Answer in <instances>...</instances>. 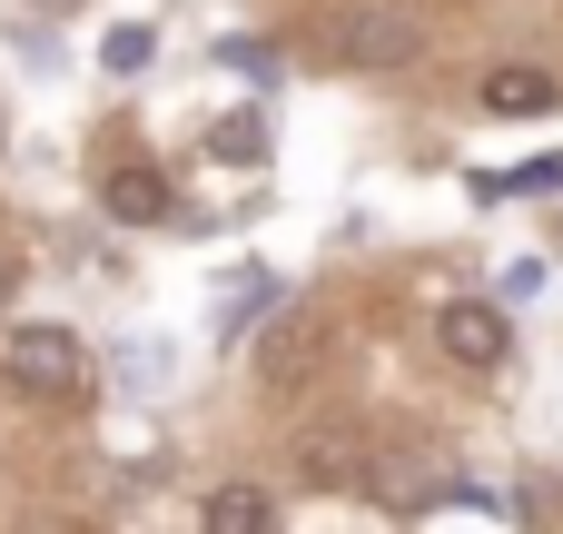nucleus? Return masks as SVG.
Here are the masks:
<instances>
[{
    "label": "nucleus",
    "mask_w": 563,
    "mask_h": 534,
    "mask_svg": "<svg viewBox=\"0 0 563 534\" xmlns=\"http://www.w3.org/2000/svg\"><path fill=\"white\" fill-rule=\"evenodd\" d=\"M0 377H10V396H30V406H79V386H89V347H79L69 327L30 317V327H10Z\"/></svg>",
    "instance_id": "obj_2"
},
{
    "label": "nucleus",
    "mask_w": 563,
    "mask_h": 534,
    "mask_svg": "<svg viewBox=\"0 0 563 534\" xmlns=\"http://www.w3.org/2000/svg\"><path fill=\"white\" fill-rule=\"evenodd\" d=\"M0 307H10V268H0Z\"/></svg>",
    "instance_id": "obj_16"
},
{
    "label": "nucleus",
    "mask_w": 563,
    "mask_h": 534,
    "mask_svg": "<svg viewBox=\"0 0 563 534\" xmlns=\"http://www.w3.org/2000/svg\"><path fill=\"white\" fill-rule=\"evenodd\" d=\"M208 159L257 168V159H267V119H218V129H208Z\"/></svg>",
    "instance_id": "obj_12"
},
{
    "label": "nucleus",
    "mask_w": 563,
    "mask_h": 534,
    "mask_svg": "<svg viewBox=\"0 0 563 534\" xmlns=\"http://www.w3.org/2000/svg\"><path fill=\"white\" fill-rule=\"evenodd\" d=\"M99 59H109V69H148V30H139V20H129V30H109V40H99Z\"/></svg>",
    "instance_id": "obj_13"
},
{
    "label": "nucleus",
    "mask_w": 563,
    "mask_h": 534,
    "mask_svg": "<svg viewBox=\"0 0 563 534\" xmlns=\"http://www.w3.org/2000/svg\"><path fill=\"white\" fill-rule=\"evenodd\" d=\"M554 258H563V238H554Z\"/></svg>",
    "instance_id": "obj_17"
},
{
    "label": "nucleus",
    "mask_w": 563,
    "mask_h": 534,
    "mask_svg": "<svg viewBox=\"0 0 563 534\" xmlns=\"http://www.w3.org/2000/svg\"><path fill=\"white\" fill-rule=\"evenodd\" d=\"M317 40H327V59L356 69V79H386V69H416V59H426V30H416L406 0H356V10H336Z\"/></svg>",
    "instance_id": "obj_1"
},
{
    "label": "nucleus",
    "mask_w": 563,
    "mask_h": 534,
    "mask_svg": "<svg viewBox=\"0 0 563 534\" xmlns=\"http://www.w3.org/2000/svg\"><path fill=\"white\" fill-rule=\"evenodd\" d=\"M366 456H376V446H366L356 426H307V436H297V476H307L317 495H346V486H366Z\"/></svg>",
    "instance_id": "obj_6"
},
{
    "label": "nucleus",
    "mask_w": 563,
    "mask_h": 534,
    "mask_svg": "<svg viewBox=\"0 0 563 534\" xmlns=\"http://www.w3.org/2000/svg\"><path fill=\"white\" fill-rule=\"evenodd\" d=\"M277 525V495L267 486H218L208 495V534H267Z\"/></svg>",
    "instance_id": "obj_9"
},
{
    "label": "nucleus",
    "mask_w": 563,
    "mask_h": 534,
    "mask_svg": "<svg viewBox=\"0 0 563 534\" xmlns=\"http://www.w3.org/2000/svg\"><path fill=\"white\" fill-rule=\"evenodd\" d=\"M435 347H445L465 377H495V367L515 357V317H505V297H455V307L435 317Z\"/></svg>",
    "instance_id": "obj_3"
},
{
    "label": "nucleus",
    "mask_w": 563,
    "mask_h": 534,
    "mask_svg": "<svg viewBox=\"0 0 563 534\" xmlns=\"http://www.w3.org/2000/svg\"><path fill=\"white\" fill-rule=\"evenodd\" d=\"M317 347H327V317H317V307H287V317H267V337H257V377H267L277 396H297L307 367H317Z\"/></svg>",
    "instance_id": "obj_5"
},
{
    "label": "nucleus",
    "mask_w": 563,
    "mask_h": 534,
    "mask_svg": "<svg viewBox=\"0 0 563 534\" xmlns=\"http://www.w3.org/2000/svg\"><path fill=\"white\" fill-rule=\"evenodd\" d=\"M465 188H475V198H544V188H563V159H525V168H505V178L475 168Z\"/></svg>",
    "instance_id": "obj_11"
},
{
    "label": "nucleus",
    "mask_w": 563,
    "mask_h": 534,
    "mask_svg": "<svg viewBox=\"0 0 563 534\" xmlns=\"http://www.w3.org/2000/svg\"><path fill=\"white\" fill-rule=\"evenodd\" d=\"M267 297H277V287H267V277H257V268H247V277H228V287H218V337H228V347H238V337H247V327H267V317H257V307H267Z\"/></svg>",
    "instance_id": "obj_10"
},
{
    "label": "nucleus",
    "mask_w": 563,
    "mask_h": 534,
    "mask_svg": "<svg viewBox=\"0 0 563 534\" xmlns=\"http://www.w3.org/2000/svg\"><path fill=\"white\" fill-rule=\"evenodd\" d=\"M435 476H445L435 446H376V456H366V495H376L386 515H435V505H445Z\"/></svg>",
    "instance_id": "obj_4"
},
{
    "label": "nucleus",
    "mask_w": 563,
    "mask_h": 534,
    "mask_svg": "<svg viewBox=\"0 0 563 534\" xmlns=\"http://www.w3.org/2000/svg\"><path fill=\"white\" fill-rule=\"evenodd\" d=\"M99 198H109V218H119V228L168 218V178H158V168H109V188H99Z\"/></svg>",
    "instance_id": "obj_8"
},
{
    "label": "nucleus",
    "mask_w": 563,
    "mask_h": 534,
    "mask_svg": "<svg viewBox=\"0 0 563 534\" xmlns=\"http://www.w3.org/2000/svg\"><path fill=\"white\" fill-rule=\"evenodd\" d=\"M30 10H79V0H30Z\"/></svg>",
    "instance_id": "obj_15"
},
{
    "label": "nucleus",
    "mask_w": 563,
    "mask_h": 534,
    "mask_svg": "<svg viewBox=\"0 0 563 534\" xmlns=\"http://www.w3.org/2000/svg\"><path fill=\"white\" fill-rule=\"evenodd\" d=\"M475 99H485L495 119H544V109H563V79H554V69H534V59H515V69H485Z\"/></svg>",
    "instance_id": "obj_7"
},
{
    "label": "nucleus",
    "mask_w": 563,
    "mask_h": 534,
    "mask_svg": "<svg viewBox=\"0 0 563 534\" xmlns=\"http://www.w3.org/2000/svg\"><path fill=\"white\" fill-rule=\"evenodd\" d=\"M218 59H228V69H247V79H267V69H277V50H267V40H218Z\"/></svg>",
    "instance_id": "obj_14"
}]
</instances>
